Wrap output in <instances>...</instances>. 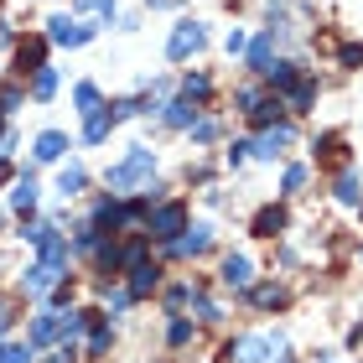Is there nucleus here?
<instances>
[{
  "label": "nucleus",
  "instance_id": "1",
  "mask_svg": "<svg viewBox=\"0 0 363 363\" xmlns=\"http://www.w3.org/2000/svg\"><path fill=\"white\" fill-rule=\"evenodd\" d=\"M151 177H156V151H151V145H130V151L104 172V187H109L114 197H125V192L151 187Z\"/></svg>",
  "mask_w": 363,
  "mask_h": 363
},
{
  "label": "nucleus",
  "instance_id": "2",
  "mask_svg": "<svg viewBox=\"0 0 363 363\" xmlns=\"http://www.w3.org/2000/svg\"><path fill=\"white\" fill-rule=\"evenodd\" d=\"M62 270H68V239H57L52 250H42L37 265H26V275H21L26 296H52L62 286Z\"/></svg>",
  "mask_w": 363,
  "mask_h": 363
},
{
  "label": "nucleus",
  "instance_id": "3",
  "mask_svg": "<svg viewBox=\"0 0 363 363\" xmlns=\"http://www.w3.org/2000/svg\"><path fill=\"white\" fill-rule=\"evenodd\" d=\"M182 228H187V203H156L145 213V239H156V244H172Z\"/></svg>",
  "mask_w": 363,
  "mask_h": 363
},
{
  "label": "nucleus",
  "instance_id": "4",
  "mask_svg": "<svg viewBox=\"0 0 363 363\" xmlns=\"http://www.w3.org/2000/svg\"><path fill=\"white\" fill-rule=\"evenodd\" d=\"M208 47V26L203 21H192V16H182V21L172 26V37H167V57L172 62H187V57H197Z\"/></svg>",
  "mask_w": 363,
  "mask_h": 363
},
{
  "label": "nucleus",
  "instance_id": "5",
  "mask_svg": "<svg viewBox=\"0 0 363 363\" xmlns=\"http://www.w3.org/2000/svg\"><path fill=\"white\" fill-rule=\"evenodd\" d=\"M250 145H255V161H280V156L296 145V130H291V120H275V125L259 130Z\"/></svg>",
  "mask_w": 363,
  "mask_h": 363
},
{
  "label": "nucleus",
  "instance_id": "6",
  "mask_svg": "<svg viewBox=\"0 0 363 363\" xmlns=\"http://www.w3.org/2000/svg\"><path fill=\"white\" fill-rule=\"evenodd\" d=\"M172 259H192V255H208L213 250V223H187L172 244H161Z\"/></svg>",
  "mask_w": 363,
  "mask_h": 363
},
{
  "label": "nucleus",
  "instance_id": "7",
  "mask_svg": "<svg viewBox=\"0 0 363 363\" xmlns=\"http://www.w3.org/2000/svg\"><path fill=\"white\" fill-rule=\"evenodd\" d=\"M99 37V26L94 21H68V16H52V21H47V42L52 47H84V42H94Z\"/></svg>",
  "mask_w": 363,
  "mask_h": 363
},
{
  "label": "nucleus",
  "instance_id": "8",
  "mask_svg": "<svg viewBox=\"0 0 363 363\" xmlns=\"http://www.w3.org/2000/svg\"><path fill=\"white\" fill-rule=\"evenodd\" d=\"M89 223H94V234H104V239H109V234H125V228H130V218H125V203H120L114 192H104V197L94 203Z\"/></svg>",
  "mask_w": 363,
  "mask_h": 363
},
{
  "label": "nucleus",
  "instance_id": "9",
  "mask_svg": "<svg viewBox=\"0 0 363 363\" xmlns=\"http://www.w3.org/2000/svg\"><path fill=\"white\" fill-rule=\"evenodd\" d=\"M265 358H275L270 353V333H250V337L223 342V363H265Z\"/></svg>",
  "mask_w": 363,
  "mask_h": 363
},
{
  "label": "nucleus",
  "instance_id": "10",
  "mask_svg": "<svg viewBox=\"0 0 363 363\" xmlns=\"http://www.w3.org/2000/svg\"><path fill=\"white\" fill-rule=\"evenodd\" d=\"M26 342H31V353L62 342V311H37V317L26 322Z\"/></svg>",
  "mask_w": 363,
  "mask_h": 363
},
{
  "label": "nucleus",
  "instance_id": "11",
  "mask_svg": "<svg viewBox=\"0 0 363 363\" xmlns=\"http://www.w3.org/2000/svg\"><path fill=\"white\" fill-rule=\"evenodd\" d=\"M275 31L265 26V31H259V37H250V47H244V68H250L255 78H265V68H270V62H275Z\"/></svg>",
  "mask_w": 363,
  "mask_h": 363
},
{
  "label": "nucleus",
  "instance_id": "12",
  "mask_svg": "<svg viewBox=\"0 0 363 363\" xmlns=\"http://www.w3.org/2000/svg\"><path fill=\"white\" fill-rule=\"evenodd\" d=\"M156 286H161V265H156V259H135V265H125V291L135 296V301H140V296H151Z\"/></svg>",
  "mask_w": 363,
  "mask_h": 363
},
{
  "label": "nucleus",
  "instance_id": "13",
  "mask_svg": "<svg viewBox=\"0 0 363 363\" xmlns=\"http://www.w3.org/2000/svg\"><path fill=\"white\" fill-rule=\"evenodd\" d=\"M156 114H161V125H167V130H192V125H197V114H203V104H192V99H182V94H177V99H167V104H161Z\"/></svg>",
  "mask_w": 363,
  "mask_h": 363
},
{
  "label": "nucleus",
  "instance_id": "14",
  "mask_svg": "<svg viewBox=\"0 0 363 363\" xmlns=\"http://www.w3.org/2000/svg\"><path fill=\"white\" fill-rule=\"evenodd\" d=\"M218 280H223V286L228 291H244V286H250V280H255V259L250 255H223V265H218Z\"/></svg>",
  "mask_w": 363,
  "mask_h": 363
},
{
  "label": "nucleus",
  "instance_id": "15",
  "mask_svg": "<svg viewBox=\"0 0 363 363\" xmlns=\"http://www.w3.org/2000/svg\"><path fill=\"white\" fill-rule=\"evenodd\" d=\"M244 296H250V306H259V311H280L286 306V286H280V280H250Z\"/></svg>",
  "mask_w": 363,
  "mask_h": 363
},
{
  "label": "nucleus",
  "instance_id": "16",
  "mask_svg": "<svg viewBox=\"0 0 363 363\" xmlns=\"http://www.w3.org/2000/svg\"><path fill=\"white\" fill-rule=\"evenodd\" d=\"M250 234H255V239H280V234H286V208H280V203H265V208L250 218Z\"/></svg>",
  "mask_w": 363,
  "mask_h": 363
},
{
  "label": "nucleus",
  "instance_id": "17",
  "mask_svg": "<svg viewBox=\"0 0 363 363\" xmlns=\"http://www.w3.org/2000/svg\"><path fill=\"white\" fill-rule=\"evenodd\" d=\"M68 151H73V140L62 135V130H42V135H37V145H31V156H37L42 167H52V161H62Z\"/></svg>",
  "mask_w": 363,
  "mask_h": 363
},
{
  "label": "nucleus",
  "instance_id": "18",
  "mask_svg": "<svg viewBox=\"0 0 363 363\" xmlns=\"http://www.w3.org/2000/svg\"><path fill=\"white\" fill-rule=\"evenodd\" d=\"M280 99H286V114H306L311 104H317V78L301 73V78H296V84H291L286 94H280Z\"/></svg>",
  "mask_w": 363,
  "mask_h": 363
},
{
  "label": "nucleus",
  "instance_id": "19",
  "mask_svg": "<svg viewBox=\"0 0 363 363\" xmlns=\"http://www.w3.org/2000/svg\"><path fill=\"white\" fill-rule=\"evenodd\" d=\"M156 94H135V99H114L109 104V120L120 125V120H140V114H156Z\"/></svg>",
  "mask_w": 363,
  "mask_h": 363
},
{
  "label": "nucleus",
  "instance_id": "20",
  "mask_svg": "<svg viewBox=\"0 0 363 363\" xmlns=\"http://www.w3.org/2000/svg\"><path fill=\"white\" fill-rule=\"evenodd\" d=\"M42 62H47V37H42V42H21V47H16L11 73H16V78H26V73H37Z\"/></svg>",
  "mask_w": 363,
  "mask_h": 363
},
{
  "label": "nucleus",
  "instance_id": "21",
  "mask_svg": "<svg viewBox=\"0 0 363 363\" xmlns=\"http://www.w3.org/2000/svg\"><path fill=\"white\" fill-rule=\"evenodd\" d=\"M333 197H337L342 208H358V203H363V177H358L353 167H342L337 182H333Z\"/></svg>",
  "mask_w": 363,
  "mask_h": 363
},
{
  "label": "nucleus",
  "instance_id": "22",
  "mask_svg": "<svg viewBox=\"0 0 363 363\" xmlns=\"http://www.w3.org/2000/svg\"><path fill=\"white\" fill-rule=\"evenodd\" d=\"M177 94L192 99V104H208V99H213V78L208 73H182L177 78Z\"/></svg>",
  "mask_w": 363,
  "mask_h": 363
},
{
  "label": "nucleus",
  "instance_id": "23",
  "mask_svg": "<svg viewBox=\"0 0 363 363\" xmlns=\"http://www.w3.org/2000/svg\"><path fill=\"white\" fill-rule=\"evenodd\" d=\"M275 120H286V99H280V94H265V99L255 104L250 125H255V130H265V125H275Z\"/></svg>",
  "mask_w": 363,
  "mask_h": 363
},
{
  "label": "nucleus",
  "instance_id": "24",
  "mask_svg": "<svg viewBox=\"0 0 363 363\" xmlns=\"http://www.w3.org/2000/svg\"><path fill=\"white\" fill-rule=\"evenodd\" d=\"M109 130H114L109 104H104V109H94V114H84V140H89V145H104V140H109Z\"/></svg>",
  "mask_w": 363,
  "mask_h": 363
},
{
  "label": "nucleus",
  "instance_id": "25",
  "mask_svg": "<svg viewBox=\"0 0 363 363\" xmlns=\"http://www.w3.org/2000/svg\"><path fill=\"white\" fill-rule=\"evenodd\" d=\"M84 182H89V172L78 167V161H68V167L57 172V197H78V192H84Z\"/></svg>",
  "mask_w": 363,
  "mask_h": 363
},
{
  "label": "nucleus",
  "instance_id": "26",
  "mask_svg": "<svg viewBox=\"0 0 363 363\" xmlns=\"http://www.w3.org/2000/svg\"><path fill=\"white\" fill-rule=\"evenodd\" d=\"M21 239L31 244V250H52L62 234H57V223H47V218H42V223H26V234H21Z\"/></svg>",
  "mask_w": 363,
  "mask_h": 363
},
{
  "label": "nucleus",
  "instance_id": "27",
  "mask_svg": "<svg viewBox=\"0 0 363 363\" xmlns=\"http://www.w3.org/2000/svg\"><path fill=\"white\" fill-rule=\"evenodd\" d=\"M78 16L94 26H109L114 21V0H78Z\"/></svg>",
  "mask_w": 363,
  "mask_h": 363
},
{
  "label": "nucleus",
  "instance_id": "28",
  "mask_svg": "<svg viewBox=\"0 0 363 363\" xmlns=\"http://www.w3.org/2000/svg\"><path fill=\"white\" fill-rule=\"evenodd\" d=\"M11 208H16V213H31V208H37V182H31V172L11 187Z\"/></svg>",
  "mask_w": 363,
  "mask_h": 363
},
{
  "label": "nucleus",
  "instance_id": "29",
  "mask_svg": "<svg viewBox=\"0 0 363 363\" xmlns=\"http://www.w3.org/2000/svg\"><path fill=\"white\" fill-rule=\"evenodd\" d=\"M192 337H197V327L182 317V311H172V322H167V342H172V348H187Z\"/></svg>",
  "mask_w": 363,
  "mask_h": 363
},
{
  "label": "nucleus",
  "instance_id": "30",
  "mask_svg": "<svg viewBox=\"0 0 363 363\" xmlns=\"http://www.w3.org/2000/svg\"><path fill=\"white\" fill-rule=\"evenodd\" d=\"M109 348H114V327L104 317H94V327H89V353L99 358V353H109Z\"/></svg>",
  "mask_w": 363,
  "mask_h": 363
},
{
  "label": "nucleus",
  "instance_id": "31",
  "mask_svg": "<svg viewBox=\"0 0 363 363\" xmlns=\"http://www.w3.org/2000/svg\"><path fill=\"white\" fill-rule=\"evenodd\" d=\"M52 89H57V68H47V62H42V68L31 73V99H52Z\"/></svg>",
  "mask_w": 363,
  "mask_h": 363
},
{
  "label": "nucleus",
  "instance_id": "32",
  "mask_svg": "<svg viewBox=\"0 0 363 363\" xmlns=\"http://www.w3.org/2000/svg\"><path fill=\"white\" fill-rule=\"evenodd\" d=\"M73 104H78V114H94V109H104V94H99L94 84H78L73 89Z\"/></svg>",
  "mask_w": 363,
  "mask_h": 363
},
{
  "label": "nucleus",
  "instance_id": "33",
  "mask_svg": "<svg viewBox=\"0 0 363 363\" xmlns=\"http://www.w3.org/2000/svg\"><path fill=\"white\" fill-rule=\"evenodd\" d=\"M306 177H311V172H306V161L286 167V177H280V192H286V197H291V192H301V187H306Z\"/></svg>",
  "mask_w": 363,
  "mask_h": 363
},
{
  "label": "nucleus",
  "instance_id": "34",
  "mask_svg": "<svg viewBox=\"0 0 363 363\" xmlns=\"http://www.w3.org/2000/svg\"><path fill=\"white\" fill-rule=\"evenodd\" d=\"M259 99H265V89H255V84H244V89L234 94V109L244 114V120H250V114H255V104H259Z\"/></svg>",
  "mask_w": 363,
  "mask_h": 363
},
{
  "label": "nucleus",
  "instance_id": "35",
  "mask_svg": "<svg viewBox=\"0 0 363 363\" xmlns=\"http://www.w3.org/2000/svg\"><path fill=\"white\" fill-rule=\"evenodd\" d=\"M192 291H197V286H187V280H177V286L167 291V317H172V311H182V306H192Z\"/></svg>",
  "mask_w": 363,
  "mask_h": 363
},
{
  "label": "nucleus",
  "instance_id": "36",
  "mask_svg": "<svg viewBox=\"0 0 363 363\" xmlns=\"http://www.w3.org/2000/svg\"><path fill=\"white\" fill-rule=\"evenodd\" d=\"M187 135H192V145H213L218 140V120H203V114H197V125L187 130Z\"/></svg>",
  "mask_w": 363,
  "mask_h": 363
},
{
  "label": "nucleus",
  "instance_id": "37",
  "mask_svg": "<svg viewBox=\"0 0 363 363\" xmlns=\"http://www.w3.org/2000/svg\"><path fill=\"white\" fill-rule=\"evenodd\" d=\"M0 363H31V342H0Z\"/></svg>",
  "mask_w": 363,
  "mask_h": 363
},
{
  "label": "nucleus",
  "instance_id": "38",
  "mask_svg": "<svg viewBox=\"0 0 363 363\" xmlns=\"http://www.w3.org/2000/svg\"><path fill=\"white\" fill-rule=\"evenodd\" d=\"M192 311H197V317H203V322H218V317H223V311H218V306H213L208 296H203V286L192 291Z\"/></svg>",
  "mask_w": 363,
  "mask_h": 363
},
{
  "label": "nucleus",
  "instance_id": "39",
  "mask_svg": "<svg viewBox=\"0 0 363 363\" xmlns=\"http://www.w3.org/2000/svg\"><path fill=\"white\" fill-rule=\"evenodd\" d=\"M244 47H250V31H244V26H234V31L223 37V52H228V57H244Z\"/></svg>",
  "mask_w": 363,
  "mask_h": 363
},
{
  "label": "nucleus",
  "instance_id": "40",
  "mask_svg": "<svg viewBox=\"0 0 363 363\" xmlns=\"http://www.w3.org/2000/svg\"><path fill=\"white\" fill-rule=\"evenodd\" d=\"M250 156H255V145H250V140H234V145H228V151H223V161H228V167H234V172H239V167H244V161H250Z\"/></svg>",
  "mask_w": 363,
  "mask_h": 363
},
{
  "label": "nucleus",
  "instance_id": "41",
  "mask_svg": "<svg viewBox=\"0 0 363 363\" xmlns=\"http://www.w3.org/2000/svg\"><path fill=\"white\" fill-rule=\"evenodd\" d=\"M337 62H342V68H363V42H342L337 47Z\"/></svg>",
  "mask_w": 363,
  "mask_h": 363
},
{
  "label": "nucleus",
  "instance_id": "42",
  "mask_svg": "<svg viewBox=\"0 0 363 363\" xmlns=\"http://www.w3.org/2000/svg\"><path fill=\"white\" fill-rule=\"evenodd\" d=\"M130 301H135V296H130V291H125V286H114V291H109V286H104V306H109V311H125V306H130Z\"/></svg>",
  "mask_w": 363,
  "mask_h": 363
},
{
  "label": "nucleus",
  "instance_id": "43",
  "mask_svg": "<svg viewBox=\"0 0 363 363\" xmlns=\"http://www.w3.org/2000/svg\"><path fill=\"white\" fill-rule=\"evenodd\" d=\"M42 363H78V348L73 342H52V353H47Z\"/></svg>",
  "mask_w": 363,
  "mask_h": 363
},
{
  "label": "nucleus",
  "instance_id": "44",
  "mask_svg": "<svg viewBox=\"0 0 363 363\" xmlns=\"http://www.w3.org/2000/svg\"><path fill=\"white\" fill-rule=\"evenodd\" d=\"M333 151H337V135H317V140H311V156H317V161H327Z\"/></svg>",
  "mask_w": 363,
  "mask_h": 363
},
{
  "label": "nucleus",
  "instance_id": "45",
  "mask_svg": "<svg viewBox=\"0 0 363 363\" xmlns=\"http://www.w3.org/2000/svg\"><path fill=\"white\" fill-rule=\"evenodd\" d=\"M21 89H6V94H0V114H16V109H21Z\"/></svg>",
  "mask_w": 363,
  "mask_h": 363
},
{
  "label": "nucleus",
  "instance_id": "46",
  "mask_svg": "<svg viewBox=\"0 0 363 363\" xmlns=\"http://www.w3.org/2000/svg\"><path fill=\"white\" fill-rule=\"evenodd\" d=\"M11 322H16V317H11V306H6V301H0V337H6V333H11Z\"/></svg>",
  "mask_w": 363,
  "mask_h": 363
},
{
  "label": "nucleus",
  "instance_id": "47",
  "mask_svg": "<svg viewBox=\"0 0 363 363\" xmlns=\"http://www.w3.org/2000/svg\"><path fill=\"white\" fill-rule=\"evenodd\" d=\"M0 135H6V114H0Z\"/></svg>",
  "mask_w": 363,
  "mask_h": 363
},
{
  "label": "nucleus",
  "instance_id": "48",
  "mask_svg": "<svg viewBox=\"0 0 363 363\" xmlns=\"http://www.w3.org/2000/svg\"><path fill=\"white\" fill-rule=\"evenodd\" d=\"M275 363H291V358H275Z\"/></svg>",
  "mask_w": 363,
  "mask_h": 363
},
{
  "label": "nucleus",
  "instance_id": "49",
  "mask_svg": "<svg viewBox=\"0 0 363 363\" xmlns=\"http://www.w3.org/2000/svg\"><path fill=\"white\" fill-rule=\"evenodd\" d=\"M322 363H327V358H322Z\"/></svg>",
  "mask_w": 363,
  "mask_h": 363
}]
</instances>
